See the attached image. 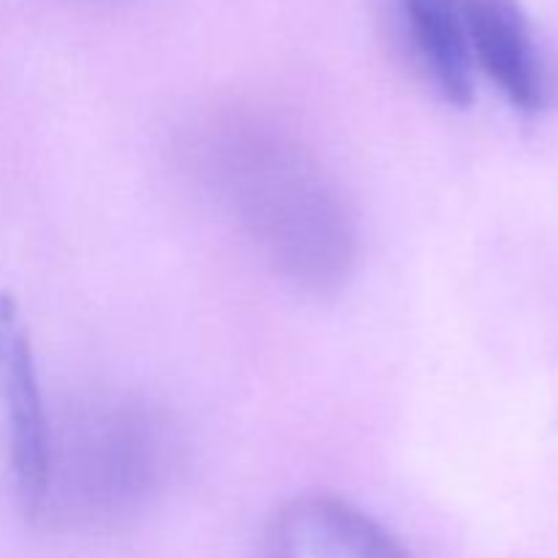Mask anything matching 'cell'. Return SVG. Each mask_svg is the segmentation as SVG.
<instances>
[{
	"label": "cell",
	"mask_w": 558,
	"mask_h": 558,
	"mask_svg": "<svg viewBox=\"0 0 558 558\" xmlns=\"http://www.w3.org/2000/svg\"><path fill=\"white\" fill-rule=\"evenodd\" d=\"M0 409L9 434V461L16 494L31 518L41 507L49 469V420L36 376L31 336L20 305L0 292Z\"/></svg>",
	"instance_id": "3957f363"
},
{
	"label": "cell",
	"mask_w": 558,
	"mask_h": 558,
	"mask_svg": "<svg viewBox=\"0 0 558 558\" xmlns=\"http://www.w3.org/2000/svg\"><path fill=\"white\" fill-rule=\"evenodd\" d=\"M191 153L276 276L314 298L347 287L357 262L354 213L298 136L265 118L227 114L202 129Z\"/></svg>",
	"instance_id": "6da1fadb"
},
{
	"label": "cell",
	"mask_w": 558,
	"mask_h": 558,
	"mask_svg": "<svg viewBox=\"0 0 558 558\" xmlns=\"http://www.w3.org/2000/svg\"><path fill=\"white\" fill-rule=\"evenodd\" d=\"M469 54L501 96L521 112L548 101V76L521 0H461Z\"/></svg>",
	"instance_id": "5b68a950"
},
{
	"label": "cell",
	"mask_w": 558,
	"mask_h": 558,
	"mask_svg": "<svg viewBox=\"0 0 558 558\" xmlns=\"http://www.w3.org/2000/svg\"><path fill=\"white\" fill-rule=\"evenodd\" d=\"M172 436L161 414L134 398H87L60 428L49 425L47 488L36 518L71 529L129 521L161 488Z\"/></svg>",
	"instance_id": "7a4b0ae2"
},
{
	"label": "cell",
	"mask_w": 558,
	"mask_h": 558,
	"mask_svg": "<svg viewBox=\"0 0 558 558\" xmlns=\"http://www.w3.org/2000/svg\"><path fill=\"white\" fill-rule=\"evenodd\" d=\"M248 558H409L390 529L332 494H305L278 507Z\"/></svg>",
	"instance_id": "277c9868"
},
{
	"label": "cell",
	"mask_w": 558,
	"mask_h": 558,
	"mask_svg": "<svg viewBox=\"0 0 558 558\" xmlns=\"http://www.w3.org/2000/svg\"><path fill=\"white\" fill-rule=\"evenodd\" d=\"M387 9L414 74L450 107H469L474 98V63L461 0H387Z\"/></svg>",
	"instance_id": "8992f818"
}]
</instances>
